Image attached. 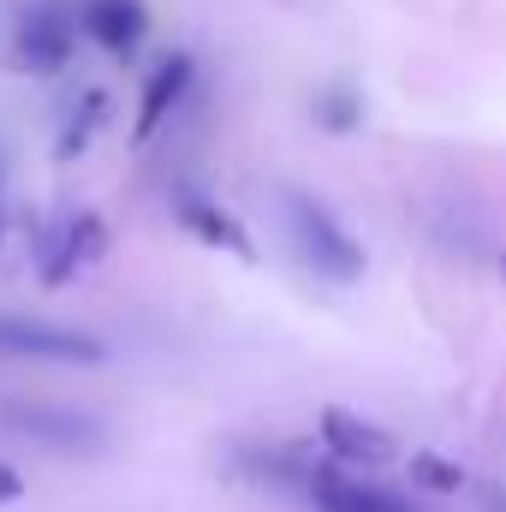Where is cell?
I'll use <instances>...</instances> for the list:
<instances>
[{
    "mask_svg": "<svg viewBox=\"0 0 506 512\" xmlns=\"http://www.w3.org/2000/svg\"><path fill=\"white\" fill-rule=\"evenodd\" d=\"M280 203H286V239H292V251L298 262L316 274V280H328V286H358L364 274H370V251H364V239L316 197V191H280Z\"/></svg>",
    "mask_w": 506,
    "mask_h": 512,
    "instance_id": "cell-1",
    "label": "cell"
},
{
    "mask_svg": "<svg viewBox=\"0 0 506 512\" xmlns=\"http://www.w3.org/2000/svg\"><path fill=\"white\" fill-rule=\"evenodd\" d=\"M0 423L60 459H96L108 447V423L96 411H78V405H54V399H6L0 405Z\"/></svg>",
    "mask_w": 506,
    "mask_h": 512,
    "instance_id": "cell-2",
    "label": "cell"
},
{
    "mask_svg": "<svg viewBox=\"0 0 506 512\" xmlns=\"http://www.w3.org/2000/svg\"><path fill=\"white\" fill-rule=\"evenodd\" d=\"M78 48V12L66 0H30L12 24V72L24 78H54L72 66Z\"/></svg>",
    "mask_w": 506,
    "mask_h": 512,
    "instance_id": "cell-3",
    "label": "cell"
},
{
    "mask_svg": "<svg viewBox=\"0 0 506 512\" xmlns=\"http://www.w3.org/2000/svg\"><path fill=\"white\" fill-rule=\"evenodd\" d=\"M0 358L24 364H66V370H96L108 364V346L84 328L42 322V316H0Z\"/></svg>",
    "mask_w": 506,
    "mask_h": 512,
    "instance_id": "cell-4",
    "label": "cell"
},
{
    "mask_svg": "<svg viewBox=\"0 0 506 512\" xmlns=\"http://www.w3.org/2000/svg\"><path fill=\"white\" fill-rule=\"evenodd\" d=\"M173 221L185 227V239H197L203 251H221V256H239V262H256V239L251 227L209 191L197 185H179L173 191Z\"/></svg>",
    "mask_w": 506,
    "mask_h": 512,
    "instance_id": "cell-5",
    "label": "cell"
},
{
    "mask_svg": "<svg viewBox=\"0 0 506 512\" xmlns=\"http://www.w3.org/2000/svg\"><path fill=\"white\" fill-rule=\"evenodd\" d=\"M102 256H108V221H102L96 209H78V215L48 239V251L36 262V280H42V286H72V280H84Z\"/></svg>",
    "mask_w": 506,
    "mask_h": 512,
    "instance_id": "cell-6",
    "label": "cell"
},
{
    "mask_svg": "<svg viewBox=\"0 0 506 512\" xmlns=\"http://www.w3.org/2000/svg\"><path fill=\"white\" fill-rule=\"evenodd\" d=\"M316 435H322V447L340 459V465H393L399 459V435L393 429H381L370 423L364 411H352V405H328L322 417H316Z\"/></svg>",
    "mask_w": 506,
    "mask_h": 512,
    "instance_id": "cell-7",
    "label": "cell"
},
{
    "mask_svg": "<svg viewBox=\"0 0 506 512\" xmlns=\"http://www.w3.org/2000/svg\"><path fill=\"white\" fill-rule=\"evenodd\" d=\"M191 84H197V60L179 48V54H167V60H155L149 66V78H143V96H137V120H131V143H149L155 131L167 126L173 114H179V102L191 96Z\"/></svg>",
    "mask_w": 506,
    "mask_h": 512,
    "instance_id": "cell-8",
    "label": "cell"
},
{
    "mask_svg": "<svg viewBox=\"0 0 506 512\" xmlns=\"http://www.w3.org/2000/svg\"><path fill=\"white\" fill-rule=\"evenodd\" d=\"M304 489H310L316 512H429L423 501H411V495H393V489H381V483L328 471V465H310Z\"/></svg>",
    "mask_w": 506,
    "mask_h": 512,
    "instance_id": "cell-9",
    "label": "cell"
},
{
    "mask_svg": "<svg viewBox=\"0 0 506 512\" xmlns=\"http://www.w3.org/2000/svg\"><path fill=\"white\" fill-rule=\"evenodd\" d=\"M78 36H90L102 54H131L149 36V6L143 0H78Z\"/></svg>",
    "mask_w": 506,
    "mask_h": 512,
    "instance_id": "cell-10",
    "label": "cell"
},
{
    "mask_svg": "<svg viewBox=\"0 0 506 512\" xmlns=\"http://www.w3.org/2000/svg\"><path fill=\"white\" fill-rule=\"evenodd\" d=\"M108 114H114V96L108 90H84L72 108H66V120H60V137H54V155L60 161H72V155H84L90 143H96V131L108 126Z\"/></svg>",
    "mask_w": 506,
    "mask_h": 512,
    "instance_id": "cell-11",
    "label": "cell"
},
{
    "mask_svg": "<svg viewBox=\"0 0 506 512\" xmlns=\"http://www.w3.org/2000/svg\"><path fill=\"white\" fill-rule=\"evenodd\" d=\"M411 489L417 495H459L465 489V471L453 465V459H441V453H411Z\"/></svg>",
    "mask_w": 506,
    "mask_h": 512,
    "instance_id": "cell-12",
    "label": "cell"
},
{
    "mask_svg": "<svg viewBox=\"0 0 506 512\" xmlns=\"http://www.w3.org/2000/svg\"><path fill=\"white\" fill-rule=\"evenodd\" d=\"M316 126H322V131H358V126H364V96H358V90H346V84L316 90Z\"/></svg>",
    "mask_w": 506,
    "mask_h": 512,
    "instance_id": "cell-13",
    "label": "cell"
},
{
    "mask_svg": "<svg viewBox=\"0 0 506 512\" xmlns=\"http://www.w3.org/2000/svg\"><path fill=\"white\" fill-rule=\"evenodd\" d=\"M18 501H24V471L0 459V507H18Z\"/></svg>",
    "mask_w": 506,
    "mask_h": 512,
    "instance_id": "cell-14",
    "label": "cell"
},
{
    "mask_svg": "<svg viewBox=\"0 0 506 512\" xmlns=\"http://www.w3.org/2000/svg\"><path fill=\"white\" fill-rule=\"evenodd\" d=\"M477 501H483V512H506V483H489Z\"/></svg>",
    "mask_w": 506,
    "mask_h": 512,
    "instance_id": "cell-15",
    "label": "cell"
}]
</instances>
